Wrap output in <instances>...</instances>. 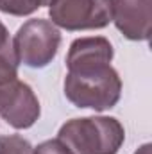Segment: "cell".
<instances>
[{"label":"cell","instance_id":"1","mask_svg":"<svg viewBox=\"0 0 152 154\" xmlns=\"http://www.w3.org/2000/svg\"><path fill=\"white\" fill-rule=\"evenodd\" d=\"M65 97L77 108L106 111L116 106L122 95V79L111 65L68 70Z\"/></svg>","mask_w":152,"mask_h":154},{"label":"cell","instance_id":"2","mask_svg":"<svg viewBox=\"0 0 152 154\" xmlns=\"http://www.w3.org/2000/svg\"><path fill=\"white\" fill-rule=\"evenodd\" d=\"M57 138L72 154H118L125 129L113 116H84L65 122Z\"/></svg>","mask_w":152,"mask_h":154},{"label":"cell","instance_id":"3","mask_svg":"<svg viewBox=\"0 0 152 154\" xmlns=\"http://www.w3.org/2000/svg\"><path fill=\"white\" fill-rule=\"evenodd\" d=\"M11 43L18 63L29 68H45L57 56L61 32L50 20L32 18L16 31Z\"/></svg>","mask_w":152,"mask_h":154},{"label":"cell","instance_id":"4","mask_svg":"<svg viewBox=\"0 0 152 154\" xmlns=\"http://www.w3.org/2000/svg\"><path fill=\"white\" fill-rule=\"evenodd\" d=\"M48 14L56 27L66 31L104 29L111 22L109 0H50Z\"/></svg>","mask_w":152,"mask_h":154},{"label":"cell","instance_id":"5","mask_svg":"<svg viewBox=\"0 0 152 154\" xmlns=\"http://www.w3.org/2000/svg\"><path fill=\"white\" fill-rule=\"evenodd\" d=\"M41 115V106L32 88L14 81L0 90V116L14 129H29Z\"/></svg>","mask_w":152,"mask_h":154},{"label":"cell","instance_id":"6","mask_svg":"<svg viewBox=\"0 0 152 154\" xmlns=\"http://www.w3.org/2000/svg\"><path fill=\"white\" fill-rule=\"evenodd\" d=\"M111 22L131 41H149L150 38L152 0H109Z\"/></svg>","mask_w":152,"mask_h":154},{"label":"cell","instance_id":"7","mask_svg":"<svg viewBox=\"0 0 152 154\" xmlns=\"http://www.w3.org/2000/svg\"><path fill=\"white\" fill-rule=\"evenodd\" d=\"M114 56L111 41L104 36H88L72 41L66 54V68L77 70L86 66L111 65Z\"/></svg>","mask_w":152,"mask_h":154},{"label":"cell","instance_id":"8","mask_svg":"<svg viewBox=\"0 0 152 154\" xmlns=\"http://www.w3.org/2000/svg\"><path fill=\"white\" fill-rule=\"evenodd\" d=\"M48 2L50 0H0V11L11 16H27L48 5Z\"/></svg>","mask_w":152,"mask_h":154},{"label":"cell","instance_id":"9","mask_svg":"<svg viewBox=\"0 0 152 154\" xmlns=\"http://www.w3.org/2000/svg\"><path fill=\"white\" fill-rule=\"evenodd\" d=\"M18 79V61L11 48L0 50V90Z\"/></svg>","mask_w":152,"mask_h":154},{"label":"cell","instance_id":"10","mask_svg":"<svg viewBox=\"0 0 152 154\" xmlns=\"http://www.w3.org/2000/svg\"><path fill=\"white\" fill-rule=\"evenodd\" d=\"M0 154H34V147L20 134L0 136Z\"/></svg>","mask_w":152,"mask_h":154},{"label":"cell","instance_id":"11","mask_svg":"<svg viewBox=\"0 0 152 154\" xmlns=\"http://www.w3.org/2000/svg\"><path fill=\"white\" fill-rule=\"evenodd\" d=\"M34 154H72V152L59 138H54V140H47V142L39 143L38 147H34Z\"/></svg>","mask_w":152,"mask_h":154},{"label":"cell","instance_id":"12","mask_svg":"<svg viewBox=\"0 0 152 154\" xmlns=\"http://www.w3.org/2000/svg\"><path fill=\"white\" fill-rule=\"evenodd\" d=\"M11 47H13V43H11V39H9V32H7L5 25L0 22V50L11 48Z\"/></svg>","mask_w":152,"mask_h":154},{"label":"cell","instance_id":"13","mask_svg":"<svg viewBox=\"0 0 152 154\" xmlns=\"http://www.w3.org/2000/svg\"><path fill=\"white\" fill-rule=\"evenodd\" d=\"M134 154H152V145L150 143H145V145H141Z\"/></svg>","mask_w":152,"mask_h":154}]
</instances>
